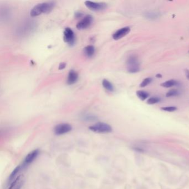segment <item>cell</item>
<instances>
[{"label": "cell", "mask_w": 189, "mask_h": 189, "mask_svg": "<svg viewBox=\"0 0 189 189\" xmlns=\"http://www.w3.org/2000/svg\"><path fill=\"white\" fill-rule=\"evenodd\" d=\"M55 6L56 3L53 1L45 2L37 4L31 10L30 15L32 17H36L42 14H48L52 11Z\"/></svg>", "instance_id": "6da1fadb"}, {"label": "cell", "mask_w": 189, "mask_h": 189, "mask_svg": "<svg viewBox=\"0 0 189 189\" xmlns=\"http://www.w3.org/2000/svg\"><path fill=\"white\" fill-rule=\"evenodd\" d=\"M127 72L130 73H136L140 71V63L136 56L132 54L128 57L127 60Z\"/></svg>", "instance_id": "7a4b0ae2"}, {"label": "cell", "mask_w": 189, "mask_h": 189, "mask_svg": "<svg viewBox=\"0 0 189 189\" xmlns=\"http://www.w3.org/2000/svg\"><path fill=\"white\" fill-rule=\"evenodd\" d=\"M89 129L92 132L98 133H108L112 131V127L108 124L99 122L89 127Z\"/></svg>", "instance_id": "3957f363"}, {"label": "cell", "mask_w": 189, "mask_h": 189, "mask_svg": "<svg viewBox=\"0 0 189 189\" xmlns=\"http://www.w3.org/2000/svg\"><path fill=\"white\" fill-rule=\"evenodd\" d=\"M64 41L70 46H73L75 43V36L72 29L66 28L63 32Z\"/></svg>", "instance_id": "277c9868"}, {"label": "cell", "mask_w": 189, "mask_h": 189, "mask_svg": "<svg viewBox=\"0 0 189 189\" xmlns=\"http://www.w3.org/2000/svg\"><path fill=\"white\" fill-rule=\"evenodd\" d=\"M93 22V17L91 15H88L84 17L76 25L77 29L79 30H82L88 29L90 27Z\"/></svg>", "instance_id": "5b68a950"}, {"label": "cell", "mask_w": 189, "mask_h": 189, "mask_svg": "<svg viewBox=\"0 0 189 189\" xmlns=\"http://www.w3.org/2000/svg\"><path fill=\"white\" fill-rule=\"evenodd\" d=\"M84 3L88 8L94 11H103L107 7V4L104 2H95L90 1H86Z\"/></svg>", "instance_id": "8992f818"}, {"label": "cell", "mask_w": 189, "mask_h": 189, "mask_svg": "<svg viewBox=\"0 0 189 189\" xmlns=\"http://www.w3.org/2000/svg\"><path fill=\"white\" fill-rule=\"evenodd\" d=\"M72 129V127L70 124H59L55 127L54 129V132L56 135L61 136L70 132Z\"/></svg>", "instance_id": "52a82bcc"}, {"label": "cell", "mask_w": 189, "mask_h": 189, "mask_svg": "<svg viewBox=\"0 0 189 189\" xmlns=\"http://www.w3.org/2000/svg\"><path fill=\"white\" fill-rule=\"evenodd\" d=\"M25 182V177L23 175H20L10 184L8 189H21Z\"/></svg>", "instance_id": "ba28073f"}, {"label": "cell", "mask_w": 189, "mask_h": 189, "mask_svg": "<svg viewBox=\"0 0 189 189\" xmlns=\"http://www.w3.org/2000/svg\"><path fill=\"white\" fill-rule=\"evenodd\" d=\"M39 153H40V151L38 149L34 150L32 152H29L25 158L24 163L22 164V168L26 167L30 164H31L33 161L37 158Z\"/></svg>", "instance_id": "9c48e42d"}, {"label": "cell", "mask_w": 189, "mask_h": 189, "mask_svg": "<svg viewBox=\"0 0 189 189\" xmlns=\"http://www.w3.org/2000/svg\"><path fill=\"white\" fill-rule=\"evenodd\" d=\"M130 32V29L129 27H125L123 28L119 29L113 34V38L114 40H118L127 36Z\"/></svg>", "instance_id": "30bf717a"}, {"label": "cell", "mask_w": 189, "mask_h": 189, "mask_svg": "<svg viewBox=\"0 0 189 189\" xmlns=\"http://www.w3.org/2000/svg\"><path fill=\"white\" fill-rule=\"evenodd\" d=\"M78 79V73L75 70H70L67 77V83L68 85H72L77 82Z\"/></svg>", "instance_id": "8fae6325"}, {"label": "cell", "mask_w": 189, "mask_h": 189, "mask_svg": "<svg viewBox=\"0 0 189 189\" xmlns=\"http://www.w3.org/2000/svg\"><path fill=\"white\" fill-rule=\"evenodd\" d=\"M95 51V47L92 45H87L83 49L84 55L88 58L92 57L94 54Z\"/></svg>", "instance_id": "7c38bea8"}, {"label": "cell", "mask_w": 189, "mask_h": 189, "mask_svg": "<svg viewBox=\"0 0 189 189\" xmlns=\"http://www.w3.org/2000/svg\"><path fill=\"white\" fill-rule=\"evenodd\" d=\"M102 86L107 91H109L110 92H114V87L110 81H109L108 79H104L102 81Z\"/></svg>", "instance_id": "4fadbf2b"}, {"label": "cell", "mask_w": 189, "mask_h": 189, "mask_svg": "<svg viewBox=\"0 0 189 189\" xmlns=\"http://www.w3.org/2000/svg\"><path fill=\"white\" fill-rule=\"evenodd\" d=\"M179 84V82L174 79H170L168 81L161 84V86H163L164 88H170L174 86H177Z\"/></svg>", "instance_id": "5bb4252c"}, {"label": "cell", "mask_w": 189, "mask_h": 189, "mask_svg": "<svg viewBox=\"0 0 189 189\" xmlns=\"http://www.w3.org/2000/svg\"><path fill=\"white\" fill-rule=\"evenodd\" d=\"M136 94L138 96V97L143 101H144L145 99L148 98L149 96V93L148 92L146 91H141V90L137 91Z\"/></svg>", "instance_id": "9a60e30c"}, {"label": "cell", "mask_w": 189, "mask_h": 189, "mask_svg": "<svg viewBox=\"0 0 189 189\" xmlns=\"http://www.w3.org/2000/svg\"><path fill=\"white\" fill-rule=\"evenodd\" d=\"M22 167V166L19 165V166H17L16 168L13 170L12 173H11V175H10V178H9L10 181H12V180L13 181V180L16 178L17 174L20 171V170H21Z\"/></svg>", "instance_id": "2e32d148"}, {"label": "cell", "mask_w": 189, "mask_h": 189, "mask_svg": "<svg viewBox=\"0 0 189 189\" xmlns=\"http://www.w3.org/2000/svg\"><path fill=\"white\" fill-rule=\"evenodd\" d=\"M145 16L149 19L154 20L157 18L159 17V13L155 12H148L145 13Z\"/></svg>", "instance_id": "e0dca14e"}, {"label": "cell", "mask_w": 189, "mask_h": 189, "mask_svg": "<svg viewBox=\"0 0 189 189\" xmlns=\"http://www.w3.org/2000/svg\"><path fill=\"white\" fill-rule=\"evenodd\" d=\"M160 100L161 99L159 97H152L148 99V100H147V103L148 104L152 105V104H155L160 102Z\"/></svg>", "instance_id": "ac0fdd59"}, {"label": "cell", "mask_w": 189, "mask_h": 189, "mask_svg": "<svg viewBox=\"0 0 189 189\" xmlns=\"http://www.w3.org/2000/svg\"><path fill=\"white\" fill-rule=\"evenodd\" d=\"M180 94V92L177 89H171L168 91L166 94V97H177Z\"/></svg>", "instance_id": "d6986e66"}, {"label": "cell", "mask_w": 189, "mask_h": 189, "mask_svg": "<svg viewBox=\"0 0 189 189\" xmlns=\"http://www.w3.org/2000/svg\"><path fill=\"white\" fill-rule=\"evenodd\" d=\"M152 78H150V77L145 78L144 79H143V81H142V82L141 83V84H140V87L144 88V87L147 86H148L149 84H150L152 83Z\"/></svg>", "instance_id": "ffe728a7"}, {"label": "cell", "mask_w": 189, "mask_h": 189, "mask_svg": "<svg viewBox=\"0 0 189 189\" xmlns=\"http://www.w3.org/2000/svg\"><path fill=\"white\" fill-rule=\"evenodd\" d=\"M161 109L163 110V111H168V112H173V111H176L177 108L176 107H164L161 108Z\"/></svg>", "instance_id": "44dd1931"}, {"label": "cell", "mask_w": 189, "mask_h": 189, "mask_svg": "<svg viewBox=\"0 0 189 189\" xmlns=\"http://www.w3.org/2000/svg\"><path fill=\"white\" fill-rule=\"evenodd\" d=\"M83 16V13L81 12H77L74 14V16L77 18H81V17H82Z\"/></svg>", "instance_id": "7402d4cb"}, {"label": "cell", "mask_w": 189, "mask_h": 189, "mask_svg": "<svg viewBox=\"0 0 189 189\" xmlns=\"http://www.w3.org/2000/svg\"><path fill=\"white\" fill-rule=\"evenodd\" d=\"M66 63H61L60 64H59V70H63V69H64L65 68H66Z\"/></svg>", "instance_id": "603a6c76"}, {"label": "cell", "mask_w": 189, "mask_h": 189, "mask_svg": "<svg viewBox=\"0 0 189 189\" xmlns=\"http://www.w3.org/2000/svg\"><path fill=\"white\" fill-rule=\"evenodd\" d=\"M185 75L186 78H188L189 80V70H185Z\"/></svg>", "instance_id": "cb8c5ba5"}, {"label": "cell", "mask_w": 189, "mask_h": 189, "mask_svg": "<svg viewBox=\"0 0 189 189\" xmlns=\"http://www.w3.org/2000/svg\"><path fill=\"white\" fill-rule=\"evenodd\" d=\"M156 77L157 78H162V75L160 74H156Z\"/></svg>", "instance_id": "d4e9b609"}]
</instances>
